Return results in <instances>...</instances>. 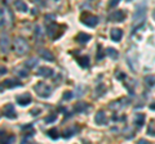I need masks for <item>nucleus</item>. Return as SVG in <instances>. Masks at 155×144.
I'll return each mask as SVG.
<instances>
[{
	"label": "nucleus",
	"instance_id": "1",
	"mask_svg": "<svg viewBox=\"0 0 155 144\" xmlns=\"http://www.w3.org/2000/svg\"><path fill=\"white\" fill-rule=\"evenodd\" d=\"M146 4L145 3H141L136 7V11H134V14H133V21H132V31L134 32L137 28L142 25L146 20Z\"/></svg>",
	"mask_w": 155,
	"mask_h": 144
},
{
	"label": "nucleus",
	"instance_id": "2",
	"mask_svg": "<svg viewBox=\"0 0 155 144\" xmlns=\"http://www.w3.org/2000/svg\"><path fill=\"white\" fill-rule=\"evenodd\" d=\"M28 50H30V45L27 44V41L25 39L18 37V39L14 40V52H16L18 55L26 54V53H28Z\"/></svg>",
	"mask_w": 155,
	"mask_h": 144
},
{
	"label": "nucleus",
	"instance_id": "3",
	"mask_svg": "<svg viewBox=\"0 0 155 144\" xmlns=\"http://www.w3.org/2000/svg\"><path fill=\"white\" fill-rule=\"evenodd\" d=\"M34 90L36 92V94L41 98H48L52 94V88L47 83H39L34 86Z\"/></svg>",
	"mask_w": 155,
	"mask_h": 144
},
{
	"label": "nucleus",
	"instance_id": "4",
	"mask_svg": "<svg viewBox=\"0 0 155 144\" xmlns=\"http://www.w3.org/2000/svg\"><path fill=\"white\" fill-rule=\"evenodd\" d=\"M0 16H2V26H11L12 25V21H13V16L12 13L9 12V9L3 7L2 11H0Z\"/></svg>",
	"mask_w": 155,
	"mask_h": 144
},
{
	"label": "nucleus",
	"instance_id": "5",
	"mask_svg": "<svg viewBox=\"0 0 155 144\" xmlns=\"http://www.w3.org/2000/svg\"><path fill=\"white\" fill-rule=\"evenodd\" d=\"M81 22L88 27H96L97 23H98V17L93 16V14H89V13L88 14L84 13L83 16H81Z\"/></svg>",
	"mask_w": 155,
	"mask_h": 144
},
{
	"label": "nucleus",
	"instance_id": "6",
	"mask_svg": "<svg viewBox=\"0 0 155 144\" xmlns=\"http://www.w3.org/2000/svg\"><path fill=\"white\" fill-rule=\"evenodd\" d=\"M31 95L28 94V93H25V94H21V95H18V97L16 98V102L19 104V105H28L31 103Z\"/></svg>",
	"mask_w": 155,
	"mask_h": 144
},
{
	"label": "nucleus",
	"instance_id": "7",
	"mask_svg": "<svg viewBox=\"0 0 155 144\" xmlns=\"http://www.w3.org/2000/svg\"><path fill=\"white\" fill-rule=\"evenodd\" d=\"M109 18L111 21H115V22H122L125 20V13L123 11H115L110 14Z\"/></svg>",
	"mask_w": 155,
	"mask_h": 144
},
{
	"label": "nucleus",
	"instance_id": "8",
	"mask_svg": "<svg viewBox=\"0 0 155 144\" xmlns=\"http://www.w3.org/2000/svg\"><path fill=\"white\" fill-rule=\"evenodd\" d=\"M3 113H4V116L8 118H16V111H14L13 104H7L5 107L3 108Z\"/></svg>",
	"mask_w": 155,
	"mask_h": 144
},
{
	"label": "nucleus",
	"instance_id": "9",
	"mask_svg": "<svg viewBox=\"0 0 155 144\" xmlns=\"http://www.w3.org/2000/svg\"><path fill=\"white\" fill-rule=\"evenodd\" d=\"M94 121L97 125H106L107 124V117H106V113L104 111H98L94 116Z\"/></svg>",
	"mask_w": 155,
	"mask_h": 144
},
{
	"label": "nucleus",
	"instance_id": "10",
	"mask_svg": "<svg viewBox=\"0 0 155 144\" xmlns=\"http://www.w3.org/2000/svg\"><path fill=\"white\" fill-rule=\"evenodd\" d=\"M110 37H111V40L115 42L120 41L123 37V30H120V28H113L110 32Z\"/></svg>",
	"mask_w": 155,
	"mask_h": 144
},
{
	"label": "nucleus",
	"instance_id": "11",
	"mask_svg": "<svg viewBox=\"0 0 155 144\" xmlns=\"http://www.w3.org/2000/svg\"><path fill=\"white\" fill-rule=\"evenodd\" d=\"M38 75L43 76V77H51V76H53V70L49 67H39Z\"/></svg>",
	"mask_w": 155,
	"mask_h": 144
},
{
	"label": "nucleus",
	"instance_id": "12",
	"mask_svg": "<svg viewBox=\"0 0 155 144\" xmlns=\"http://www.w3.org/2000/svg\"><path fill=\"white\" fill-rule=\"evenodd\" d=\"M39 54H40L41 58H44V59L49 61V62H54V55H53L49 50H47V49H40V50H39Z\"/></svg>",
	"mask_w": 155,
	"mask_h": 144
},
{
	"label": "nucleus",
	"instance_id": "13",
	"mask_svg": "<svg viewBox=\"0 0 155 144\" xmlns=\"http://www.w3.org/2000/svg\"><path fill=\"white\" fill-rule=\"evenodd\" d=\"M88 108H89V105L87 104V103H84V102H78V103L74 105V111L78 112V113H83V112H85Z\"/></svg>",
	"mask_w": 155,
	"mask_h": 144
},
{
	"label": "nucleus",
	"instance_id": "14",
	"mask_svg": "<svg viewBox=\"0 0 155 144\" xmlns=\"http://www.w3.org/2000/svg\"><path fill=\"white\" fill-rule=\"evenodd\" d=\"M91 39H92V36L88 35V33H85V32H79L76 36V40L79 41L80 44H85V42H88Z\"/></svg>",
	"mask_w": 155,
	"mask_h": 144
},
{
	"label": "nucleus",
	"instance_id": "15",
	"mask_svg": "<svg viewBox=\"0 0 155 144\" xmlns=\"http://www.w3.org/2000/svg\"><path fill=\"white\" fill-rule=\"evenodd\" d=\"M3 86H5V88H8V89L18 88V86H21V83H19V81H16V80L9 79V80H5V81H4V83H3Z\"/></svg>",
	"mask_w": 155,
	"mask_h": 144
},
{
	"label": "nucleus",
	"instance_id": "16",
	"mask_svg": "<svg viewBox=\"0 0 155 144\" xmlns=\"http://www.w3.org/2000/svg\"><path fill=\"white\" fill-rule=\"evenodd\" d=\"M14 7H16V9H18L19 12H27L28 11L27 4L23 2V0H17V2L14 3Z\"/></svg>",
	"mask_w": 155,
	"mask_h": 144
},
{
	"label": "nucleus",
	"instance_id": "17",
	"mask_svg": "<svg viewBox=\"0 0 155 144\" xmlns=\"http://www.w3.org/2000/svg\"><path fill=\"white\" fill-rule=\"evenodd\" d=\"M78 63H79L80 67H83V68H87V67H89V57L88 55H81L78 58Z\"/></svg>",
	"mask_w": 155,
	"mask_h": 144
},
{
	"label": "nucleus",
	"instance_id": "18",
	"mask_svg": "<svg viewBox=\"0 0 155 144\" xmlns=\"http://www.w3.org/2000/svg\"><path fill=\"white\" fill-rule=\"evenodd\" d=\"M8 46H9V39L5 33H2V52L5 53L8 50Z\"/></svg>",
	"mask_w": 155,
	"mask_h": 144
},
{
	"label": "nucleus",
	"instance_id": "19",
	"mask_svg": "<svg viewBox=\"0 0 155 144\" xmlns=\"http://www.w3.org/2000/svg\"><path fill=\"white\" fill-rule=\"evenodd\" d=\"M143 122H145V116L143 114H136V117H134V124H136V126L141 129L143 126Z\"/></svg>",
	"mask_w": 155,
	"mask_h": 144
},
{
	"label": "nucleus",
	"instance_id": "20",
	"mask_svg": "<svg viewBox=\"0 0 155 144\" xmlns=\"http://www.w3.org/2000/svg\"><path fill=\"white\" fill-rule=\"evenodd\" d=\"M47 134H48V136H49L51 139H53V140H57V139L60 138V134H58L57 127H52V129H49V130L47 131Z\"/></svg>",
	"mask_w": 155,
	"mask_h": 144
},
{
	"label": "nucleus",
	"instance_id": "21",
	"mask_svg": "<svg viewBox=\"0 0 155 144\" xmlns=\"http://www.w3.org/2000/svg\"><path fill=\"white\" fill-rule=\"evenodd\" d=\"M106 53H107V55L111 57L113 59H116V58H118V52H116L114 48H109V49L106 50Z\"/></svg>",
	"mask_w": 155,
	"mask_h": 144
},
{
	"label": "nucleus",
	"instance_id": "22",
	"mask_svg": "<svg viewBox=\"0 0 155 144\" xmlns=\"http://www.w3.org/2000/svg\"><path fill=\"white\" fill-rule=\"evenodd\" d=\"M36 64H38V59L36 58H30L28 61H26V67H27V68L36 67Z\"/></svg>",
	"mask_w": 155,
	"mask_h": 144
},
{
	"label": "nucleus",
	"instance_id": "23",
	"mask_svg": "<svg viewBox=\"0 0 155 144\" xmlns=\"http://www.w3.org/2000/svg\"><path fill=\"white\" fill-rule=\"evenodd\" d=\"M56 120H57V114L53 113V114H49V116L45 117V122L47 124H52V122H54Z\"/></svg>",
	"mask_w": 155,
	"mask_h": 144
},
{
	"label": "nucleus",
	"instance_id": "24",
	"mask_svg": "<svg viewBox=\"0 0 155 144\" xmlns=\"http://www.w3.org/2000/svg\"><path fill=\"white\" fill-rule=\"evenodd\" d=\"M72 135H74V129H69V130H65V133H64V136L65 139H69V138H71Z\"/></svg>",
	"mask_w": 155,
	"mask_h": 144
},
{
	"label": "nucleus",
	"instance_id": "25",
	"mask_svg": "<svg viewBox=\"0 0 155 144\" xmlns=\"http://www.w3.org/2000/svg\"><path fill=\"white\" fill-rule=\"evenodd\" d=\"M104 57H105V53H104V50H101V46H100V50H98V53H97L96 58H97V61H101Z\"/></svg>",
	"mask_w": 155,
	"mask_h": 144
},
{
	"label": "nucleus",
	"instance_id": "26",
	"mask_svg": "<svg viewBox=\"0 0 155 144\" xmlns=\"http://www.w3.org/2000/svg\"><path fill=\"white\" fill-rule=\"evenodd\" d=\"M17 75H19L21 77H26L28 74H27V71H25V70H17Z\"/></svg>",
	"mask_w": 155,
	"mask_h": 144
},
{
	"label": "nucleus",
	"instance_id": "27",
	"mask_svg": "<svg viewBox=\"0 0 155 144\" xmlns=\"http://www.w3.org/2000/svg\"><path fill=\"white\" fill-rule=\"evenodd\" d=\"M119 2H120V0H110L109 7H110V8H115V7L119 4Z\"/></svg>",
	"mask_w": 155,
	"mask_h": 144
},
{
	"label": "nucleus",
	"instance_id": "28",
	"mask_svg": "<svg viewBox=\"0 0 155 144\" xmlns=\"http://www.w3.org/2000/svg\"><path fill=\"white\" fill-rule=\"evenodd\" d=\"M14 142H16V136H14V135L8 136L5 140H4V143H14Z\"/></svg>",
	"mask_w": 155,
	"mask_h": 144
},
{
	"label": "nucleus",
	"instance_id": "29",
	"mask_svg": "<svg viewBox=\"0 0 155 144\" xmlns=\"http://www.w3.org/2000/svg\"><path fill=\"white\" fill-rule=\"evenodd\" d=\"M62 98H64V100H66V99H71V98H72V93H71V92H67V93L64 94V97H62Z\"/></svg>",
	"mask_w": 155,
	"mask_h": 144
},
{
	"label": "nucleus",
	"instance_id": "30",
	"mask_svg": "<svg viewBox=\"0 0 155 144\" xmlns=\"http://www.w3.org/2000/svg\"><path fill=\"white\" fill-rule=\"evenodd\" d=\"M7 68H5V67H2V70H0V75H5L7 74Z\"/></svg>",
	"mask_w": 155,
	"mask_h": 144
},
{
	"label": "nucleus",
	"instance_id": "31",
	"mask_svg": "<svg viewBox=\"0 0 155 144\" xmlns=\"http://www.w3.org/2000/svg\"><path fill=\"white\" fill-rule=\"evenodd\" d=\"M39 113H40L39 109H32V111H31V114H34V116H35V114H39Z\"/></svg>",
	"mask_w": 155,
	"mask_h": 144
},
{
	"label": "nucleus",
	"instance_id": "32",
	"mask_svg": "<svg viewBox=\"0 0 155 144\" xmlns=\"http://www.w3.org/2000/svg\"><path fill=\"white\" fill-rule=\"evenodd\" d=\"M34 3H38V4H43V0H31Z\"/></svg>",
	"mask_w": 155,
	"mask_h": 144
},
{
	"label": "nucleus",
	"instance_id": "33",
	"mask_svg": "<svg viewBox=\"0 0 155 144\" xmlns=\"http://www.w3.org/2000/svg\"><path fill=\"white\" fill-rule=\"evenodd\" d=\"M150 109H153V111H155V103H151V104H150Z\"/></svg>",
	"mask_w": 155,
	"mask_h": 144
},
{
	"label": "nucleus",
	"instance_id": "34",
	"mask_svg": "<svg viewBox=\"0 0 155 144\" xmlns=\"http://www.w3.org/2000/svg\"><path fill=\"white\" fill-rule=\"evenodd\" d=\"M138 143H140V144H146L147 142H146V140H145V139H141V140H140Z\"/></svg>",
	"mask_w": 155,
	"mask_h": 144
},
{
	"label": "nucleus",
	"instance_id": "35",
	"mask_svg": "<svg viewBox=\"0 0 155 144\" xmlns=\"http://www.w3.org/2000/svg\"><path fill=\"white\" fill-rule=\"evenodd\" d=\"M153 16H154V18H155V11H154V13H153Z\"/></svg>",
	"mask_w": 155,
	"mask_h": 144
},
{
	"label": "nucleus",
	"instance_id": "36",
	"mask_svg": "<svg viewBox=\"0 0 155 144\" xmlns=\"http://www.w3.org/2000/svg\"><path fill=\"white\" fill-rule=\"evenodd\" d=\"M5 2H11V0H5Z\"/></svg>",
	"mask_w": 155,
	"mask_h": 144
}]
</instances>
